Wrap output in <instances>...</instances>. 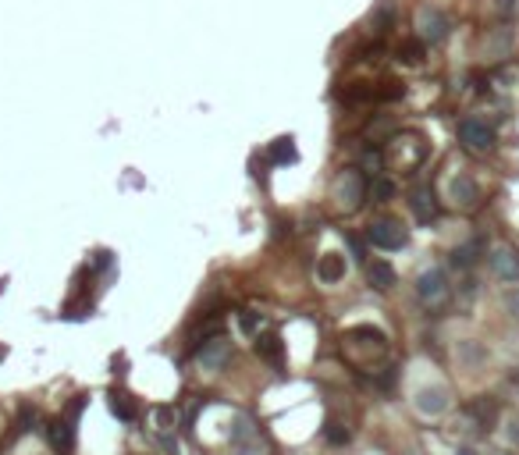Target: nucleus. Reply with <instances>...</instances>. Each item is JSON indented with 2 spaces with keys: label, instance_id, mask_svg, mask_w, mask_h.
Wrapping results in <instances>:
<instances>
[{
  "label": "nucleus",
  "instance_id": "4",
  "mask_svg": "<svg viewBox=\"0 0 519 455\" xmlns=\"http://www.w3.org/2000/svg\"><path fill=\"white\" fill-rule=\"evenodd\" d=\"M370 242L377 245V249H402L406 245V228H402V221H395V217H377L370 224Z\"/></svg>",
  "mask_w": 519,
  "mask_h": 455
},
{
  "label": "nucleus",
  "instance_id": "10",
  "mask_svg": "<svg viewBox=\"0 0 519 455\" xmlns=\"http://www.w3.org/2000/svg\"><path fill=\"white\" fill-rule=\"evenodd\" d=\"M512 29H494V32H487V39H484V57L487 60H505L509 54H512Z\"/></svg>",
  "mask_w": 519,
  "mask_h": 455
},
{
  "label": "nucleus",
  "instance_id": "22",
  "mask_svg": "<svg viewBox=\"0 0 519 455\" xmlns=\"http://www.w3.org/2000/svg\"><path fill=\"white\" fill-rule=\"evenodd\" d=\"M476 253H481V242H470V245H463V249H455V263L459 267H473L476 263Z\"/></svg>",
  "mask_w": 519,
  "mask_h": 455
},
{
  "label": "nucleus",
  "instance_id": "11",
  "mask_svg": "<svg viewBox=\"0 0 519 455\" xmlns=\"http://www.w3.org/2000/svg\"><path fill=\"white\" fill-rule=\"evenodd\" d=\"M487 260H491V271H494L498 278H505V281H516V278H519V260H516L512 249H505V245H498Z\"/></svg>",
  "mask_w": 519,
  "mask_h": 455
},
{
  "label": "nucleus",
  "instance_id": "14",
  "mask_svg": "<svg viewBox=\"0 0 519 455\" xmlns=\"http://www.w3.org/2000/svg\"><path fill=\"white\" fill-rule=\"evenodd\" d=\"M317 278H320V281H327V285L342 281V278H345V256H338V253L320 256V263H317Z\"/></svg>",
  "mask_w": 519,
  "mask_h": 455
},
{
  "label": "nucleus",
  "instance_id": "23",
  "mask_svg": "<svg viewBox=\"0 0 519 455\" xmlns=\"http://www.w3.org/2000/svg\"><path fill=\"white\" fill-rule=\"evenodd\" d=\"M459 356H463L470 366H476V363H484V359H487V353H484L481 345H473V342H463V345H459Z\"/></svg>",
  "mask_w": 519,
  "mask_h": 455
},
{
  "label": "nucleus",
  "instance_id": "30",
  "mask_svg": "<svg viewBox=\"0 0 519 455\" xmlns=\"http://www.w3.org/2000/svg\"><path fill=\"white\" fill-rule=\"evenodd\" d=\"M494 8H498V11H512V0H498Z\"/></svg>",
  "mask_w": 519,
  "mask_h": 455
},
{
  "label": "nucleus",
  "instance_id": "18",
  "mask_svg": "<svg viewBox=\"0 0 519 455\" xmlns=\"http://www.w3.org/2000/svg\"><path fill=\"white\" fill-rule=\"evenodd\" d=\"M366 196H373V203H388L395 196V185L388 178H381V175H373V181H366Z\"/></svg>",
  "mask_w": 519,
  "mask_h": 455
},
{
  "label": "nucleus",
  "instance_id": "29",
  "mask_svg": "<svg viewBox=\"0 0 519 455\" xmlns=\"http://www.w3.org/2000/svg\"><path fill=\"white\" fill-rule=\"evenodd\" d=\"M242 327H245V331H256V320L249 317V313H242Z\"/></svg>",
  "mask_w": 519,
  "mask_h": 455
},
{
  "label": "nucleus",
  "instance_id": "2",
  "mask_svg": "<svg viewBox=\"0 0 519 455\" xmlns=\"http://www.w3.org/2000/svg\"><path fill=\"white\" fill-rule=\"evenodd\" d=\"M412 25H417V36L423 39V43H445V39H448V29H452V22L445 18V11L430 8V4H423V8L417 11Z\"/></svg>",
  "mask_w": 519,
  "mask_h": 455
},
{
  "label": "nucleus",
  "instance_id": "8",
  "mask_svg": "<svg viewBox=\"0 0 519 455\" xmlns=\"http://www.w3.org/2000/svg\"><path fill=\"white\" fill-rule=\"evenodd\" d=\"M448 192H452L455 203H463L466 210H473V206L481 203V189H476V181H473L470 175H455V178L448 181Z\"/></svg>",
  "mask_w": 519,
  "mask_h": 455
},
{
  "label": "nucleus",
  "instance_id": "26",
  "mask_svg": "<svg viewBox=\"0 0 519 455\" xmlns=\"http://www.w3.org/2000/svg\"><path fill=\"white\" fill-rule=\"evenodd\" d=\"M327 438L342 445V441H349V430H342V423H335V420H327Z\"/></svg>",
  "mask_w": 519,
  "mask_h": 455
},
{
  "label": "nucleus",
  "instance_id": "6",
  "mask_svg": "<svg viewBox=\"0 0 519 455\" xmlns=\"http://www.w3.org/2000/svg\"><path fill=\"white\" fill-rule=\"evenodd\" d=\"M417 296L423 306H441L448 299V281H445V271L441 267H430L417 278Z\"/></svg>",
  "mask_w": 519,
  "mask_h": 455
},
{
  "label": "nucleus",
  "instance_id": "16",
  "mask_svg": "<svg viewBox=\"0 0 519 455\" xmlns=\"http://www.w3.org/2000/svg\"><path fill=\"white\" fill-rule=\"evenodd\" d=\"M391 18H395V4H391V0H381L377 8L370 11V25H373V32H388L391 29Z\"/></svg>",
  "mask_w": 519,
  "mask_h": 455
},
{
  "label": "nucleus",
  "instance_id": "15",
  "mask_svg": "<svg viewBox=\"0 0 519 455\" xmlns=\"http://www.w3.org/2000/svg\"><path fill=\"white\" fill-rule=\"evenodd\" d=\"M466 412H470V417L476 420V427H494V417H498V406L491 402V399H476V402H470L466 406Z\"/></svg>",
  "mask_w": 519,
  "mask_h": 455
},
{
  "label": "nucleus",
  "instance_id": "28",
  "mask_svg": "<svg viewBox=\"0 0 519 455\" xmlns=\"http://www.w3.org/2000/svg\"><path fill=\"white\" fill-rule=\"evenodd\" d=\"M239 455H267V448H260V445H249V448H242Z\"/></svg>",
  "mask_w": 519,
  "mask_h": 455
},
{
  "label": "nucleus",
  "instance_id": "24",
  "mask_svg": "<svg viewBox=\"0 0 519 455\" xmlns=\"http://www.w3.org/2000/svg\"><path fill=\"white\" fill-rule=\"evenodd\" d=\"M381 164H384V153H381V150H366V157H363V168H366L370 175H377V171H381Z\"/></svg>",
  "mask_w": 519,
  "mask_h": 455
},
{
  "label": "nucleus",
  "instance_id": "7",
  "mask_svg": "<svg viewBox=\"0 0 519 455\" xmlns=\"http://www.w3.org/2000/svg\"><path fill=\"white\" fill-rule=\"evenodd\" d=\"M412 406H417L420 417H441L448 409V388L445 384H423L417 391V399H412Z\"/></svg>",
  "mask_w": 519,
  "mask_h": 455
},
{
  "label": "nucleus",
  "instance_id": "17",
  "mask_svg": "<svg viewBox=\"0 0 519 455\" xmlns=\"http://www.w3.org/2000/svg\"><path fill=\"white\" fill-rule=\"evenodd\" d=\"M267 157H271L274 164H292L299 153H296V142H292V139H278V142H271Z\"/></svg>",
  "mask_w": 519,
  "mask_h": 455
},
{
  "label": "nucleus",
  "instance_id": "20",
  "mask_svg": "<svg viewBox=\"0 0 519 455\" xmlns=\"http://www.w3.org/2000/svg\"><path fill=\"white\" fill-rule=\"evenodd\" d=\"M256 348H260L263 359H271V363L281 366V338H278V335H263V338H256Z\"/></svg>",
  "mask_w": 519,
  "mask_h": 455
},
{
  "label": "nucleus",
  "instance_id": "3",
  "mask_svg": "<svg viewBox=\"0 0 519 455\" xmlns=\"http://www.w3.org/2000/svg\"><path fill=\"white\" fill-rule=\"evenodd\" d=\"M459 142L470 153H491L494 150V129L481 118H463L459 121Z\"/></svg>",
  "mask_w": 519,
  "mask_h": 455
},
{
  "label": "nucleus",
  "instance_id": "25",
  "mask_svg": "<svg viewBox=\"0 0 519 455\" xmlns=\"http://www.w3.org/2000/svg\"><path fill=\"white\" fill-rule=\"evenodd\" d=\"M502 302H505V309H509V313L519 320V288H509V292L502 296Z\"/></svg>",
  "mask_w": 519,
  "mask_h": 455
},
{
  "label": "nucleus",
  "instance_id": "5",
  "mask_svg": "<svg viewBox=\"0 0 519 455\" xmlns=\"http://www.w3.org/2000/svg\"><path fill=\"white\" fill-rule=\"evenodd\" d=\"M82 406H86V399H75V402L68 406V417H57V420L50 423V441H54L57 452H65V455L75 448V417L82 412Z\"/></svg>",
  "mask_w": 519,
  "mask_h": 455
},
{
  "label": "nucleus",
  "instance_id": "19",
  "mask_svg": "<svg viewBox=\"0 0 519 455\" xmlns=\"http://www.w3.org/2000/svg\"><path fill=\"white\" fill-rule=\"evenodd\" d=\"M423 39L417 36V39H406V43L399 47V60H402V65H420V60H423Z\"/></svg>",
  "mask_w": 519,
  "mask_h": 455
},
{
  "label": "nucleus",
  "instance_id": "13",
  "mask_svg": "<svg viewBox=\"0 0 519 455\" xmlns=\"http://www.w3.org/2000/svg\"><path fill=\"white\" fill-rule=\"evenodd\" d=\"M366 281L377 288V292H388V288L395 285V267L384 263V260H373V263L366 267Z\"/></svg>",
  "mask_w": 519,
  "mask_h": 455
},
{
  "label": "nucleus",
  "instance_id": "27",
  "mask_svg": "<svg viewBox=\"0 0 519 455\" xmlns=\"http://www.w3.org/2000/svg\"><path fill=\"white\" fill-rule=\"evenodd\" d=\"M245 434H249V423H245V420H239V423H235V430H232V438H235V441H242Z\"/></svg>",
  "mask_w": 519,
  "mask_h": 455
},
{
  "label": "nucleus",
  "instance_id": "21",
  "mask_svg": "<svg viewBox=\"0 0 519 455\" xmlns=\"http://www.w3.org/2000/svg\"><path fill=\"white\" fill-rule=\"evenodd\" d=\"M111 409H114V417H121V420H135V409H132L129 395H121V391L111 395Z\"/></svg>",
  "mask_w": 519,
  "mask_h": 455
},
{
  "label": "nucleus",
  "instance_id": "1",
  "mask_svg": "<svg viewBox=\"0 0 519 455\" xmlns=\"http://www.w3.org/2000/svg\"><path fill=\"white\" fill-rule=\"evenodd\" d=\"M363 199H366V178L356 168L342 171L335 178V203L342 206L345 214H352V210H360V206H363Z\"/></svg>",
  "mask_w": 519,
  "mask_h": 455
},
{
  "label": "nucleus",
  "instance_id": "12",
  "mask_svg": "<svg viewBox=\"0 0 519 455\" xmlns=\"http://www.w3.org/2000/svg\"><path fill=\"white\" fill-rule=\"evenodd\" d=\"M409 206H412V214H417L420 221H434V217H438V199H434V189H430V185H420V189H412Z\"/></svg>",
  "mask_w": 519,
  "mask_h": 455
},
{
  "label": "nucleus",
  "instance_id": "9",
  "mask_svg": "<svg viewBox=\"0 0 519 455\" xmlns=\"http://www.w3.org/2000/svg\"><path fill=\"white\" fill-rule=\"evenodd\" d=\"M228 356H232V345H228L224 338H206L203 342V348H199V363L206 366V370H217V366H224L228 363Z\"/></svg>",
  "mask_w": 519,
  "mask_h": 455
}]
</instances>
